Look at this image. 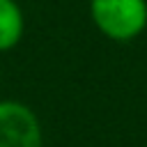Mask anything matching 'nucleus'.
Returning <instances> with one entry per match:
<instances>
[{
	"label": "nucleus",
	"mask_w": 147,
	"mask_h": 147,
	"mask_svg": "<svg viewBox=\"0 0 147 147\" xmlns=\"http://www.w3.org/2000/svg\"><path fill=\"white\" fill-rule=\"evenodd\" d=\"M92 25L110 41H133L147 30V0H90Z\"/></svg>",
	"instance_id": "nucleus-1"
},
{
	"label": "nucleus",
	"mask_w": 147,
	"mask_h": 147,
	"mask_svg": "<svg viewBox=\"0 0 147 147\" xmlns=\"http://www.w3.org/2000/svg\"><path fill=\"white\" fill-rule=\"evenodd\" d=\"M44 131L37 113L16 99L0 101V147H41Z\"/></svg>",
	"instance_id": "nucleus-2"
},
{
	"label": "nucleus",
	"mask_w": 147,
	"mask_h": 147,
	"mask_svg": "<svg viewBox=\"0 0 147 147\" xmlns=\"http://www.w3.org/2000/svg\"><path fill=\"white\" fill-rule=\"evenodd\" d=\"M25 34V14L18 0H0V53L14 51Z\"/></svg>",
	"instance_id": "nucleus-3"
}]
</instances>
